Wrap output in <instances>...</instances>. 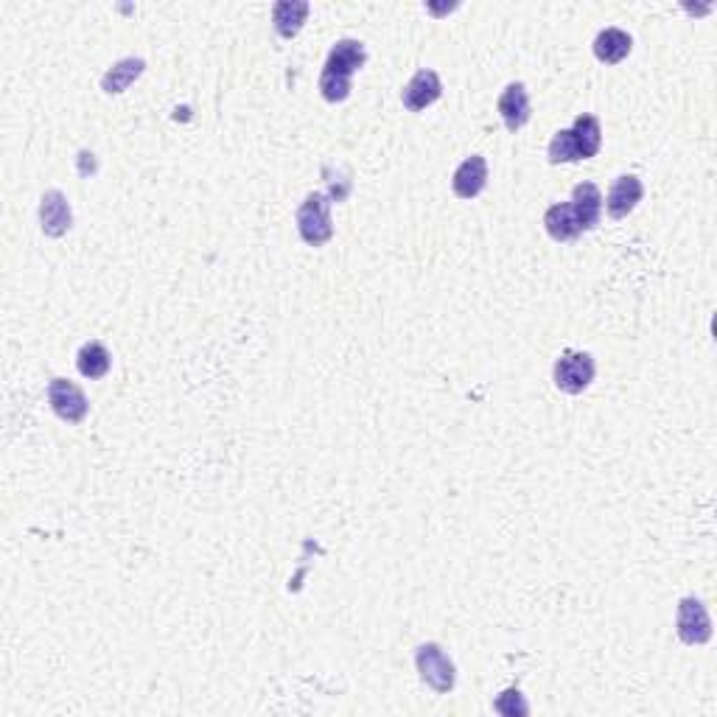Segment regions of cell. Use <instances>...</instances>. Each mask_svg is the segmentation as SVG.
Wrapping results in <instances>:
<instances>
[{
  "mask_svg": "<svg viewBox=\"0 0 717 717\" xmlns=\"http://www.w3.org/2000/svg\"><path fill=\"white\" fill-rule=\"evenodd\" d=\"M367 62L365 45L359 40H339L331 54L325 59L323 76H320V90H323V99L331 104H339L351 96V79L353 73L362 71V65Z\"/></svg>",
  "mask_w": 717,
  "mask_h": 717,
  "instance_id": "obj_1",
  "label": "cell"
},
{
  "mask_svg": "<svg viewBox=\"0 0 717 717\" xmlns=\"http://www.w3.org/2000/svg\"><path fill=\"white\" fill-rule=\"evenodd\" d=\"M297 233L309 247H323L325 241L334 236V222H331V199L323 191H314L303 199L297 208Z\"/></svg>",
  "mask_w": 717,
  "mask_h": 717,
  "instance_id": "obj_2",
  "label": "cell"
},
{
  "mask_svg": "<svg viewBox=\"0 0 717 717\" xmlns=\"http://www.w3.org/2000/svg\"><path fill=\"white\" fill-rule=\"evenodd\" d=\"M594 373H597V365L586 351H563L561 359L555 362V384L566 395H580L583 390H589Z\"/></svg>",
  "mask_w": 717,
  "mask_h": 717,
  "instance_id": "obj_3",
  "label": "cell"
},
{
  "mask_svg": "<svg viewBox=\"0 0 717 717\" xmlns=\"http://www.w3.org/2000/svg\"><path fill=\"white\" fill-rule=\"evenodd\" d=\"M415 664H418V673H421L423 684H429V687L440 692V695H446L454 689V681H457V673H454V661L446 656V650L435 642H429V645H421L418 647V653H415Z\"/></svg>",
  "mask_w": 717,
  "mask_h": 717,
  "instance_id": "obj_4",
  "label": "cell"
},
{
  "mask_svg": "<svg viewBox=\"0 0 717 717\" xmlns=\"http://www.w3.org/2000/svg\"><path fill=\"white\" fill-rule=\"evenodd\" d=\"M675 631L684 645H706L712 639V619L706 614L701 600L695 597H684L678 603V614H675Z\"/></svg>",
  "mask_w": 717,
  "mask_h": 717,
  "instance_id": "obj_5",
  "label": "cell"
},
{
  "mask_svg": "<svg viewBox=\"0 0 717 717\" xmlns=\"http://www.w3.org/2000/svg\"><path fill=\"white\" fill-rule=\"evenodd\" d=\"M48 404L65 423H82L90 412L87 395L68 379H51L48 384Z\"/></svg>",
  "mask_w": 717,
  "mask_h": 717,
  "instance_id": "obj_6",
  "label": "cell"
},
{
  "mask_svg": "<svg viewBox=\"0 0 717 717\" xmlns=\"http://www.w3.org/2000/svg\"><path fill=\"white\" fill-rule=\"evenodd\" d=\"M440 96H443L440 76L435 71H429V68H421L409 79L407 87L401 90V101H404V107H407L409 113H421L426 107H432Z\"/></svg>",
  "mask_w": 717,
  "mask_h": 717,
  "instance_id": "obj_7",
  "label": "cell"
},
{
  "mask_svg": "<svg viewBox=\"0 0 717 717\" xmlns=\"http://www.w3.org/2000/svg\"><path fill=\"white\" fill-rule=\"evenodd\" d=\"M40 225H43L45 236H51V239H59V236H65V233L71 230V205H68L65 194L57 191V188H51V191H45L43 194V202H40Z\"/></svg>",
  "mask_w": 717,
  "mask_h": 717,
  "instance_id": "obj_8",
  "label": "cell"
},
{
  "mask_svg": "<svg viewBox=\"0 0 717 717\" xmlns=\"http://www.w3.org/2000/svg\"><path fill=\"white\" fill-rule=\"evenodd\" d=\"M488 185V160L479 155H471L468 160H463L454 177H451V191L454 197L460 199H474L485 191Z\"/></svg>",
  "mask_w": 717,
  "mask_h": 717,
  "instance_id": "obj_9",
  "label": "cell"
},
{
  "mask_svg": "<svg viewBox=\"0 0 717 717\" xmlns=\"http://www.w3.org/2000/svg\"><path fill=\"white\" fill-rule=\"evenodd\" d=\"M569 205L575 211L580 233H589V230L600 225V219H603V194H600V188L594 183L575 185Z\"/></svg>",
  "mask_w": 717,
  "mask_h": 717,
  "instance_id": "obj_10",
  "label": "cell"
},
{
  "mask_svg": "<svg viewBox=\"0 0 717 717\" xmlns=\"http://www.w3.org/2000/svg\"><path fill=\"white\" fill-rule=\"evenodd\" d=\"M645 197V185L636 174H625L619 177L617 183L611 185L608 197H605V208H608V216L611 219H625L628 213H633V208L642 202Z\"/></svg>",
  "mask_w": 717,
  "mask_h": 717,
  "instance_id": "obj_11",
  "label": "cell"
},
{
  "mask_svg": "<svg viewBox=\"0 0 717 717\" xmlns=\"http://www.w3.org/2000/svg\"><path fill=\"white\" fill-rule=\"evenodd\" d=\"M499 115L505 121L507 132H519L530 121V96L521 82H513L502 90L499 96Z\"/></svg>",
  "mask_w": 717,
  "mask_h": 717,
  "instance_id": "obj_12",
  "label": "cell"
},
{
  "mask_svg": "<svg viewBox=\"0 0 717 717\" xmlns=\"http://www.w3.org/2000/svg\"><path fill=\"white\" fill-rule=\"evenodd\" d=\"M306 17H309V3H306V0H281V3L272 6L275 31H278L281 37H286V40H292L297 31L303 29Z\"/></svg>",
  "mask_w": 717,
  "mask_h": 717,
  "instance_id": "obj_13",
  "label": "cell"
},
{
  "mask_svg": "<svg viewBox=\"0 0 717 717\" xmlns=\"http://www.w3.org/2000/svg\"><path fill=\"white\" fill-rule=\"evenodd\" d=\"M633 40L628 31L622 29H605L597 34L594 40V57L605 62V65H619L622 59L631 54Z\"/></svg>",
  "mask_w": 717,
  "mask_h": 717,
  "instance_id": "obj_14",
  "label": "cell"
},
{
  "mask_svg": "<svg viewBox=\"0 0 717 717\" xmlns=\"http://www.w3.org/2000/svg\"><path fill=\"white\" fill-rule=\"evenodd\" d=\"M572 138H575L577 157H580V160H591V157L600 152V146H603V129H600V121L589 113L577 115L575 124H572Z\"/></svg>",
  "mask_w": 717,
  "mask_h": 717,
  "instance_id": "obj_15",
  "label": "cell"
},
{
  "mask_svg": "<svg viewBox=\"0 0 717 717\" xmlns=\"http://www.w3.org/2000/svg\"><path fill=\"white\" fill-rule=\"evenodd\" d=\"M76 367H79V373H82L85 379L99 381L110 373L113 356H110V351H107L101 342H87V345H82L79 353H76Z\"/></svg>",
  "mask_w": 717,
  "mask_h": 717,
  "instance_id": "obj_16",
  "label": "cell"
},
{
  "mask_svg": "<svg viewBox=\"0 0 717 717\" xmlns=\"http://www.w3.org/2000/svg\"><path fill=\"white\" fill-rule=\"evenodd\" d=\"M544 227H547V233L552 236L555 241H572L580 236V227H577V219H575V211H572V205L569 202H558V205H552L547 213H544Z\"/></svg>",
  "mask_w": 717,
  "mask_h": 717,
  "instance_id": "obj_17",
  "label": "cell"
},
{
  "mask_svg": "<svg viewBox=\"0 0 717 717\" xmlns=\"http://www.w3.org/2000/svg\"><path fill=\"white\" fill-rule=\"evenodd\" d=\"M143 68H146V62L143 59H135V57H129V59H121L118 65H113L110 71L104 73V79H101V90L104 93H110V96H118V93H124L138 76L143 73Z\"/></svg>",
  "mask_w": 717,
  "mask_h": 717,
  "instance_id": "obj_18",
  "label": "cell"
},
{
  "mask_svg": "<svg viewBox=\"0 0 717 717\" xmlns=\"http://www.w3.org/2000/svg\"><path fill=\"white\" fill-rule=\"evenodd\" d=\"M580 160L577 157V146H575V138H572V129H561V132H555V138L549 143V163H575Z\"/></svg>",
  "mask_w": 717,
  "mask_h": 717,
  "instance_id": "obj_19",
  "label": "cell"
}]
</instances>
